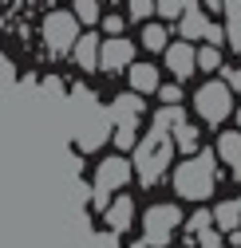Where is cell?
I'll list each match as a JSON object with an SVG mask.
<instances>
[{
  "mask_svg": "<svg viewBox=\"0 0 241 248\" xmlns=\"http://www.w3.org/2000/svg\"><path fill=\"white\" fill-rule=\"evenodd\" d=\"M174 193L178 197H186V201H209V193H214V185H218V158L209 150H198L194 158L186 162H178L174 170Z\"/></svg>",
  "mask_w": 241,
  "mask_h": 248,
  "instance_id": "1",
  "label": "cell"
},
{
  "mask_svg": "<svg viewBox=\"0 0 241 248\" xmlns=\"http://www.w3.org/2000/svg\"><path fill=\"white\" fill-rule=\"evenodd\" d=\"M170 158H174V142H170V134L158 130V126H150V134L135 142L131 173H138L142 185H158V177L170 170Z\"/></svg>",
  "mask_w": 241,
  "mask_h": 248,
  "instance_id": "2",
  "label": "cell"
},
{
  "mask_svg": "<svg viewBox=\"0 0 241 248\" xmlns=\"http://www.w3.org/2000/svg\"><path fill=\"white\" fill-rule=\"evenodd\" d=\"M142 110H146V103L138 95H115V103L107 107V118L115 126V150H135Z\"/></svg>",
  "mask_w": 241,
  "mask_h": 248,
  "instance_id": "3",
  "label": "cell"
},
{
  "mask_svg": "<svg viewBox=\"0 0 241 248\" xmlns=\"http://www.w3.org/2000/svg\"><path fill=\"white\" fill-rule=\"evenodd\" d=\"M178 229H182V209H178V205H150L146 217H142V240L138 244L166 248Z\"/></svg>",
  "mask_w": 241,
  "mask_h": 248,
  "instance_id": "4",
  "label": "cell"
},
{
  "mask_svg": "<svg viewBox=\"0 0 241 248\" xmlns=\"http://www.w3.org/2000/svg\"><path fill=\"white\" fill-rule=\"evenodd\" d=\"M194 110L198 118L206 122V126H222V122L233 114V95H229V87L222 79H209L198 87V95H194Z\"/></svg>",
  "mask_w": 241,
  "mask_h": 248,
  "instance_id": "5",
  "label": "cell"
},
{
  "mask_svg": "<svg viewBox=\"0 0 241 248\" xmlns=\"http://www.w3.org/2000/svg\"><path fill=\"white\" fill-rule=\"evenodd\" d=\"M127 181H131V162L127 158H119V154L103 158L99 170H95V201H99V209H107V201L123 189Z\"/></svg>",
  "mask_w": 241,
  "mask_h": 248,
  "instance_id": "6",
  "label": "cell"
},
{
  "mask_svg": "<svg viewBox=\"0 0 241 248\" xmlns=\"http://www.w3.org/2000/svg\"><path fill=\"white\" fill-rule=\"evenodd\" d=\"M79 40V24L71 12H48L44 16V47L52 55H68Z\"/></svg>",
  "mask_w": 241,
  "mask_h": 248,
  "instance_id": "7",
  "label": "cell"
},
{
  "mask_svg": "<svg viewBox=\"0 0 241 248\" xmlns=\"http://www.w3.org/2000/svg\"><path fill=\"white\" fill-rule=\"evenodd\" d=\"M135 44L127 36H115V40H99V71L115 75V71H127L135 63Z\"/></svg>",
  "mask_w": 241,
  "mask_h": 248,
  "instance_id": "8",
  "label": "cell"
},
{
  "mask_svg": "<svg viewBox=\"0 0 241 248\" xmlns=\"http://www.w3.org/2000/svg\"><path fill=\"white\" fill-rule=\"evenodd\" d=\"M194 51H198V47H190L186 40L166 44V67L178 75V83H182V79H190V75L198 71V63H194Z\"/></svg>",
  "mask_w": 241,
  "mask_h": 248,
  "instance_id": "9",
  "label": "cell"
},
{
  "mask_svg": "<svg viewBox=\"0 0 241 248\" xmlns=\"http://www.w3.org/2000/svg\"><path fill=\"white\" fill-rule=\"evenodd\" d=\"M131 221H135V201H131L127 193H123V197H115V201L103 209V225H107L111 232H127Z\"/></svg>",
  "mask_w": 241,
  "mask_h": 248,
  "instance_id": "10",
  "label": "cell"
},
{
  "mask_svg": "<svg viewBox=\"0 0 241 248\" xmlns=\"http://www.w3.org/2000/svg\"><path fill=\"white\" fill-rule=\"evenodd\" d=\"M127 75H131V95H155V91H158V67L155 63H131L127 67Z\"/></svg>",
  "mask_w": 241,
  "mask_h": 248,
  "instance_id": "11",
  "label": "cell"
},
{
  "mask_svg": "<svg viewBox=\"0 0 241 248\" xmlns=\"http://www.w3.org/2000/svg\"><path fill=\"white\" fill-rule=\"evenodd\" d=\"M206 28H209V16L198 8V4H186V12L178 16V32H182V40H202L206 36Z\"/></svg>",
  "mask_w": 241,
  "mask_h": 248,
  "instance_id": "12",
  "label": "cell"
},
{
  "mask_svg": "<svg viewBox=\"0 0 241 248\" xmlns=\"http://www.w3.org/2000/svg\"><path fill=\"white\" fill-rule=\"evenodd\" d=\"M71 55H75V63H79L83 71H99V36H91V32H87L83 40H75Z\"/></svg>",
  "mask_w": 241,
  "mask_h": 248,
  "instance_id": "13",
  "label": "cell"
},
{
  "mask_svg": "<svg viewBox=\"0 0 241 248\" xmlns=\"http://www.w3.org/2000/svg\"><path fill=\"white\" fill-rule=\"evenodd\" d=\"M170 142H174L178 150H182V154H190V158L202 150V134H198V126H190V122H182V126H178V130L170 134Z\"/></svg>",
  "mask_w": 241,
  "mask_h": 248,
  "instance_id": "14",
  "label": "cell"
},
{
  "mask_svg": "<svg viewBox=\"0 0 241 248\" xmlns=\"http://www.w3.org/2000/svg\"><path fill=\"white\" fill-rule=\"evenodd\" d=\"M214 225H218L222 232H237V229H241V209H237V201H222V205L214 209Z\"/></svg>",
  "mask_w": 241,
  "mask_h": 248,
  "instance_id": "15",
  "label": "cell"
},
{
  "mask_svg": "<svg viewBox=\"0 0 241 248\" xmlns=\"http://www.w3.org/2000/svg\"><path fill=\"white\" fill-rule=\"evenodd\" d=\"M214 158H222V162H229V166L241 162V134H237V130H225V134L218 138V154H214Z\"/></svg>",
  "mask_w": 241,
  "mask_h": 248,
  "instance_id": "16",
  "label": "cell"
},
{
  "mask_svg": "<svg viewBox=\"0 0 241 248\" xmlns=\"http://www.w3.org/2000/svg\"><path fill=\"white\" fill-rule=\"evenodd\" d=\"M166 44H170L166 24H142V47L146 51H166Z\"/></svg>",
  "mask_w": 241,
  "mask_h": 248,
  "instance_id": "17",
  "label": "cell"
},
{
  "mask_svg": "<svg viewBox=\"0 0 241 248\" xmlns=\"http://www.w3.org/2000/svg\"><path fill=\"white\" fill-rule=\"evenodd\" d=\"M71 16H75V24H99L103 20V4L99 0H75Z\"/></svg>",
  "mask_w": 241,
  "mask_h": 248,
  "instance_id": "18",
  "label": "cell"
},
{
  "mask_svg": "<svg viewBox=\"0 0 241 248\" xmlns=\"http://www.w3.org/2000/svg\"><path fill=\"white\" fill-rule=\"evenodd\" d=\"M194 63L202 67V71H222V47H198L194 51Z\"/></svg>",
  "mask_w": 241,
  "mask_h": 248,
  "instance_id": "19",
  "label": "cell"
},
{
  "mask_svg": "<svg viewBox=\"0 0 241 248\" xmlns=\"http://www.w3.org/2000/svg\"><path fill=\"white\" fill-rule=\"evenodd\" d=\"M186 4H190V0H155V12L162 20H178V16L186 12Z\"/></svg>",
  "mask_w": 241,
  "mask_h": 248,
  "instance_id": "20",
  "label": "cell"
},
{
  "mask_svg": "<svg viewBox=\"0 0 241 248\" xmlns=\"http://www.w3.org/2000/svg\"><path fill=\"white\" fill-rule=\"evenodd\" d=\"M202 232H209V209H198L190 221H186V236H190V240H198Z\"/></svg>",
  "mask_w": 241,
  "mask_h": 248,
  "instance_id": "21",
  "label": "cell"
},
{
  "mask_svg": "<svg viewBox=\"0 0 241 248\" xmlns=\"http://www.w3.org/2000/svg\"><path fill=\"white\" fill-rule=\"evenodd\" d=\"M158 99H162V107H182V87L178 83H158Z\"/></svg>",
  "mask_w": 241,
  "mask_h": 248,
  "instance_id": "22",
  "label": "cell"
},
{
  "mask_svg": "<svg viewBox=\"0 0 241 248\" xmlns=\"http://www.w3.org/2000/svg\"><path fill=\"white\" fill-rule=\"evenodd\" d=\"M127 12H131V20L146 24V16H155V0H127Z\"/></svg>",
  "mask_w": 241,
  "mask_h": 248,
  "instance_id": "23",
  "label": "cell"
},
{
  "mask_svg": "<svg viewBox=\"0 0 241 248\" xmlns=\"http://www.w3.org/2000/svg\"><path fill=\"white\" fill-rule=\"evenodd\" d=\"M225 44L241 55V16H233V20H225Z\"/></svg>",
  "mask_w": 241,
  "mask_h": 248,
  "instance_id": "24",
  "label": "cell"
},
{
  "mask_svg": "<svg viewBox=\"0 0 241 248\" xmlns=\"http://www.w3.org/2000/svg\"><path fill=\"white\" fill-rule=\"evenodd\" d=\"M103 28H107V40L123 36V28H127V16H107V12H103Z\"/></svg>",
  "mask_w": 241,
  "mask_h": 248,
  "instance_id": "25",
  "label": "cell"
},
{
  "mask_svg": "<svg viewBox=\"0 0 241 248\" xmlns=\"http://www.w3.org/2000/svg\"><path fill=\"white\" fill-rule=\"evenodd\" d=\"M202 40H206L209 47H222V44H225V28H222V24H209V28H206V36H202Z\"/></svg>",
  "mask_w": 241,
  "mask_h": 248,
  "instance_id": "26",
  "label": "cell"
},
{
  "mask_svg": "<svg viewBox=\"0 0 241 248\" xmlns=\"http://www.w3.org/2000/svg\"><path fill=\"white\" fill-rule=\"evenodd\" d=\"M222 12H225V20L241 16V0H222Z\"/></svg>",
  "mask_w": 241,
  "mask_h": 248,
  "instance_id": "27",
  "label": "cell"
},
{
  "mask_svg": "<svg viewBox=\"0 0 241 248\" xmlns=\"http://www.w3.org/2000/svg\"><path fill=\"white\" fill-rule=\"evenodd\" d=\"M225 87H229V95H233V91L241 95V71H225Z\"/></svg>",
  "mask_w": 241,
  "mask_h": 248,
  "instance_id": "28",
  "label": "cell"
},
{
  "mask_svg": "<svg viewBox=\"0 0 241 248\" xmlns=\"http://www.w3.org/2000/svg\"><path fill=\"white\" fill-rule=\"evenodd\" d=\"M206 8H209V12H222V0H206ZM206 8H202V12H206Z\"/></svg>",
  "mask_w": 241,
  "mask_h": 248,
  "instance_id": "29",
  "label": "cell"
},
{
  "mask_svg": "<svg viewBox=\"0 0 241 248\" xmlns=\"http://www.w3.org/2000/svg\"><path fill=\"white\" fill-rule=\"evenodd\" d=\"M233 177H237V181H241V162H237V166H233Z\"/></svg>",
  "mask_w": 241,
  "mask_h": 248,
  "instance_id": "30",
  "label": "cell"
},
{
  "mask_svg": "<svg viewBox=\"0 0 241 248\" xmlns=\"http://www.w3.org/2000/svg\"><path fill=\"white\" fill-rule=\"evenodd\" d=\"M233 114H237V134H241V110H233Z\"/></svg>",
  "mask_w": 241,
  "mask_h": 248,
  "instance_id": "31",
  "label": "cell"
},
{
  "mask_svg": "<svg viewBox=\"0 0 241 248\" xmlns=\"http://www.w3.org/2000/svg\"><path fill=\"white\" fill-rule=\"evenodd\" d=\"M135 248H146V244H135Z\"/></svg>",
  "mask_w": 241,
  "mask_h": 248,
  "instance_id": "32",
  "label": "cell"
},
{
  "mask_svg": "<svg viewBox=\"0 0 241 248\" xmlns=\"http://www.w3.org/2000/svg\"><path fill=\"white\" fill-rule=\"evenodd\" d=\"M237 209H241V201H237Z\"/></svg>",
  "mask_w": 241,
  "mask_h": 248,
  "instance_id": "33",
  "label": "cell"
}]
</instances>
